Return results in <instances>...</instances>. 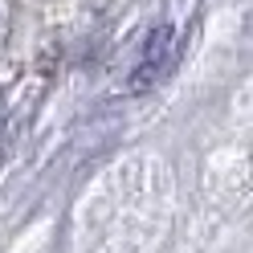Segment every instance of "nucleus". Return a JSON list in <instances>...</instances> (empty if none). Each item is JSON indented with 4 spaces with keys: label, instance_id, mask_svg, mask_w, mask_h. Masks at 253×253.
<instances>
[{
    "label": "nucleus",
    "instance_id": "obj_1",
    "mask_svg": "<svg viewBox=\"0 0 253 253\" xmlns=\"http://www.w3.org/2000/svg\"><path fill=\"white\" fill-rule=\"evenodd\" d=\"M0 131H4V102H0Z\"/></svg>",
    "mask_w": 253,
    "mask_h": 253
}]
</instances>
